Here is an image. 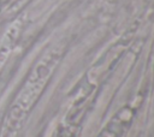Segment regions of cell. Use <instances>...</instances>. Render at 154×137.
Returning a JSON list of instances; mask_svg holds the SVG:
<instances>
[{
	"instance_id": "7a4b0ae2",
	"label": "cell",
	"mask_w": 154,
	"mask_h": 137,
	"mask_svg": "<svg viewBox=\"0 0 154 137\" xmlns=\"http://www.w3.org/2000/svg\"><path fill=\"white\" fill-rule=\"evenodd\" d=\"M136 114V108L134 106H123L118 112L111 118L106 126L100 131L97 137H123L129 126L131 125Z\"/></svg>"
},
{
	"instance_id": "6da1fadb",
	"label": "cell",
	"mask_w": 154,
	"mask_h": 137,
	"mask_svg": "<svg viewBox=\"0 0 154 137\" xmlns=\"http://www.w3.org/2000/svg\"><path fill=\"white\" fill-rule=\"evenodd\" d=\"M59 62L57 52L46 53L28 75L22 89L11 103L1 129V137H14L20 130L32 106L43 91L54 68Z\"/></svg>"
}]
</instances>
